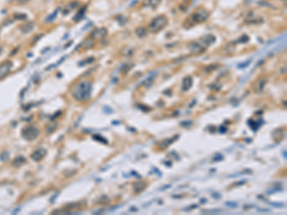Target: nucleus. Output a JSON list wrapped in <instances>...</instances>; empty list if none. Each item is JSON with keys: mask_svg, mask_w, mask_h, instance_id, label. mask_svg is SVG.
<instances>
[{"mask_svg": "<svg viewBox=\"0 0 287 215\" xmlns=\"http://www.w3.org/2000/svg\"><path fill=\"white\" fill-rule=\"evenodd\" d=\"M92 92V84L88 80H83L79 82L72 89V96L76 100L79 101H86L91 97Z\"/></svg>", "mask_w": 287, "mask_h": 215, "instance_id": "nucleus-1", "label": "nucleus"}, {"mask_svg": "<svg viewBox=\"0 0 287 215\" xmlns=\"http://www.w3.org/2000/svg\"><path fill=\"white\" fill-rule=\"evenodd\" d=\"M167 22H169V20H167V16H159L155 17V18L149 23V30H150L152 33H157L165 28Z\"/></svg>", "mask_w": 287, "mask_h": 215, "instance_id": "nucleus-2", "label": "nucleus"}, {"mask_svg": "<svg viewBox=\"0 0 287 215\" xmlns=\"http://www.w3.org/2000/svg\"><path fill=\"white\" fill-rule=\"evenodd\" d=\"M209 17V13L204 9H199L197 10L196 12L191 14L190 17V22H192L193 24H196V23H201V22H204L205 20H207Z\"/></svg>", "mask_w": 287, "mask_h": 215, "instance_id": "nucleus-3", "label": "nucleus"}, {"mask_svg": "<svg viewBox=\"0 0 287 215\" xmlns=\"http://www.w3.org/2000/svg\"><path fill=\"white\" fill-rule=\"evenodd\" d=\"M38 129L35 126H27L22 129L21 135L26 141H33L38 136Z\"/></svg>", "mask_w": 287, "mask_h": 215, "instance_id": "nucleus-4", "label": "nucleus"}, {"mask_svg": "<svg viewBox=\"0 0 287 215\" xmlns=\"http://www.w3.org/2000/svg\"><path fill=\"white\" fill-rule=\"evenodd\" d=\"M13 67V63L10 60L4 61L3 63L0 64V79H4L7 75L10 73Z\"/></svg>", "mask_w": 287, "mask_h": 215, "instance_id": "nucleus-5", "label": "nucleus"}, {"mask_svg": "<svg viewBox=\"0 0 287 215\" xmlns=\"http://www.w3.org/2000/svg\"><path fill=\"white\" fill-rule=\"evenodd\" d=\"M46 150L44 148H38L37 150H35L31 155V158L35 162H39L46 156Z\"/></svg>", "mask_w": 287, "mask_h": 215, "instance_id": "nucleus-6", "label": "nucleus"}, {"mask_svg": "<svg viewBox=\"0 0 287 215\" xmlns=\"http://www.w3.org/2000/svg\"><path fill=\"white\" fill-rule=\"evenodd\" d=\"M107 31L105 28H100V29H96L93 32L91 33V37L94 38V39H99V38H103L106 35Z\"/></svg>", "mask_w": 287, "mask_h": 215, "instance_id": "nucleus-7", "label": "nucleus"}, {"mask_svg": "<svg viewBox=\"0 0 287 215\" xmlns=\"http://www.w3.org/2000/svg\"><path fill=\"white\" fill-rule=\"evenodd\" d=\"M191 86H192V79H191V77L188 76L185 79H183V80H182V90L184 92L189 91Z\"/></svg>", "mask_w": 287, "mask_h": 215, "instance_id": "nucleus-8", "label": "nucleus"}, {"mask_svg": "<svg viewBox=\"0 0 287 215\" xmlns=\"http://www.w3.org/2000/svg\"><path fill=\"white\" fill-rule=\"evenodd\" d=\"M190 49L191 52H194V53H202V52H204L205 51V48L202 47L199 43H197V42L191 43L190 46Z\"/></svg>", "mask_w": 287, "mask_h": 215, "instance_id": "nucleus-9", "label": "nucleus"}, {"mask_svg": "<svg viewBox=\"0 0 287 215\" xmlns=\"http://www.w3.org/2000/svg\"><path fill=\"white\" fill-rule=\"evenodd\" d=\"M146 184L145 183H134L133 184V190L135 192H142L146 189Z\"/></svg>", "mask_w": 287, "mask_h": 215, "instance_id": "nucleus-10", "label": "nucleus"}, {"mask_svg": "<svg viewBox=\"0 0 287 215\" xmlns=\"http://www.w3.org/2000/svg\"><path fill=\"white\" fill-rule=\"evenodd\" d=\"M175 139H177V137H174V139H171V140H169V139H167V140H164L163 142H160V148H161V149H165V148H167V146H169V145L170 144V143L174 142V140H175Z\"/></svg>", "mask_w": 287, "mask_h": 215, "instance_id": "nucleus-11", "label": "nucleus"}, {"mask_svg": "<svg viewBox=\"0 0 287 215\" xmlns=\"http://www.w3.org/2000/svg\"><path fill=\"white\" fill-rule=\"evenodd\" d=\"M202 40L204 41L206 45L208 46V45H210V44H212L213 42H214V41H215V37H214V35H208L207 37H203Z\"/></svg>", "mask_w": 287, "mask_h": 215, "instance_id": "nucleus-12", "label": "nucleus"}, {"mask_svg": "<svg viewBox=\"0 0 287 215\" xmlns=\"http://www.w3.org/2000/svg\"><path fill=\"white\" fill-rule=\"evenodd\" d=\"M85 11H86V7H83L82 9H80V10L79 11V13H78L76 14V16L74 17V21H79V20L82 19L83 17V16H84Z\"/></svg>", "mask_w": 287, "mask_h": 215, "instance_id": "nucleus-13", "label": "nucleus"}, {"mask_svg": "<svg viewBox=\"0 0 287 215\" xmlns=\"http://www.w3.org/2000/svg\"><path fill=\"white\" fill-rule=\"evenodd\" d=\"M136 35H138L139 37H144L146 35V30L144 28V27H140L136 30Z\"/></svg>", "mask_w": 287, "mask_h": 215, "instance_id": "nucleus-14", "label": "nucleus"}, {"mask_svg": "<svg viewBox=\"0 0 287 215\" xmlns=\"http://www.w3.org/2000/svg\"><path fill=\"white\" fill-rule=\"evenodd\" d=\"M24 163H25V159H24L23 157H18V158H16V159L14 160V165H16V166H19V165H23Z\"/></svg>", "mask_w": 287, "mask_h": 215, "instance_id": "nucleus-15", "label": "nucleus"}, {"mask_svg": "<svg viewBox=\"0 0 287 215\" xmlns=\"http://www.w3.org/2000/svg\"><path fill=\"white\" fill-rule=\"evenodd\" d=\"M154 79H155V77L153 76V77H152V76H149L148 77V79H146V80H145V82H144V83H145V86H146V87H149V86H150L151 84H152V81H153V80H154Z\"/></svg>", "mask_w": 287, "mask_h": 215, "instance_id": "nucleus-16", "label": "nucleus"}, {"mask_svg": "<svg viewBox=\"0 0 287 215\" xmlns=\"http://www.w3.org/2000/svg\"><path fill=\"white\" fill-rule=\"evenodd\" d=\"M58 9H56V10L55 11V13H53L52 14H50L49 16L46 18V21L47 22H52L54 19L56 18V14H58Z\"/></svg>", "mask_w": 287, "mask_h": 215, "instance_id": "nucleus-17", "label": "nucleus"}, {"mask_svg": "<svg viewBox=\"0 0 287 215\" xmlns=\"http://www.w3.org/2000/svg\"><path fill=\"white\" fill-rule=\"evenodd\" d=\"M93 138H94L95 140H98V141H101V142H103V143H107V141H106V140L103 139V137H101V136L95 135V136H93Z\"/></svg>", "mask_w": 287, "mask_h": 215, "instance_id": "nucleus-18", "label": "nucleus"}, {"mask_svg": "<svg viewBox=\"0 0 287 215\" xmlns=\"http://www.w3.org/2000/svg\"><path fill=\"white\" fill-rule=\"evenodd\" d=\"M183 126H190V125L192 124V121H182V123H181Z\"/></svg>", "mask_w": 287, "mask_h": 215, "instance_id": "nucleus-19", "label": "nucleus"}, {"mask_svg": "<svg viewBox=\"0 0 287 215\" xmlns=\"http://www.w3.org/2000/svg\"><path fill=\"white\" fill-rule=\"evenodd\" d=\"M226 205H227V206H231V208H237V203H229V202H227V203H226Z\"/></svg>", "mask_w": 287, "mask_h": 215, "instance_id": "nucleus-20", "label": "nucleus"}, {"mask_svg": "<svg viewBox=\"0 0 287 215\" xmlns=\"http://www.w3.org/2000/svg\"><path fill=\"white\" fill-rule=\"evenodd\" d=\"M197 1V0H194V2H196Z\"/></svg>", "mask_w": 287, "mask_h": 215, "instance_id": "nucleus-21", "label": "nucleus"}]
</instances>
